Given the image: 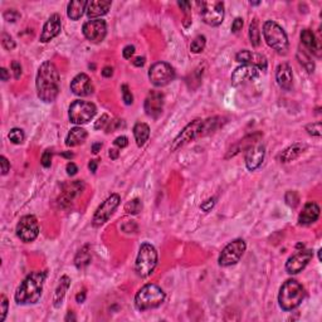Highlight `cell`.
Listing matches in <instances>:
<instances>
[{
  "label": "cell",
  "mask_w": 322,
  "mask_h": 322,
  "mask_svg": "<svg viewBox=\"0 0 322 322\" xmlns=\"http://www.w3.org/2000/svg\"><path fill=\"white\" fill-rule=\"evenodd\" d=\"M35 87H37L38 97L47 103L54 102L55 99L58 97V93L61 91L59 73L53 62L47 61L41 64L37 73Z\"/></svg>",
  "instance_id": "obj_1"
},
{
  "label": "cell",
  "mask_w": 322,
  "mask_h": 322,
  "mask_svg": "<svg viewBox=\"0 0 322 322\" xmlns=\"http://www.w3.org/2000/svg\"><path fill=\"white\" fill-rule=\"evenodd\" d=\"M47 272H32L25 277L15 292L18 305H34L42 297Z\"/></svg>",
  "instance_id": "obj_2"
},
{
  "label": "cell",
  "mask_w": 322,
  "mask_h": 322,
  "mask_svg": "<svg viewBox=\"0 0 322 322\" xmlns=\"http://www.w3.org/2000/svg\"><path fill=\"white\" fill-rule=\"evenodd\" d=\"M305 298V288L295 279H288L282 285L278 302L282 310L292 311L298 307Z\"/></svg>",
  "instance_id": "obj_3"
},
{
  "label": "cell",
  "mask_w": 322,
  "mask_h": 322,
  "mask_svg": "<svg viewBox=\"0 0 322 322\" xmlns=\"http://www.w3.org/2000/svg\"><path fill=\"white\" fill-rule=\"evenodd\" d=\"M165 299V292L157 285L149 283L144 286L135 296V306L139 311L159 307Z\"/></svg>",
  "instance_id": "obj_4"
},
{
  "label": "cell",
  "mask_w": 322,
  "mask_h": 322,
  "mask_svg": "<svg viewBox=\"0 0 322 322\" xmlns=\"http://www.w3.org/2000/svg\"><path fill=\"white\" fill-rule=\"evenodd\" d=\"M263 37L266 43L272 50L278 52L279 54H286L287 53L288 48H290L287 34L283 30V28L278 25L276 22L268 21L263 24Z\"/></svg>",
  "instance_id": "obj_5"
},
{
  "label": "cell",
  "mask_w": 322,
  "mask_h": 322,
  "mask_svg": "<svg viewBox=\"0 0 322 322\" xmlns=\"http://www.w3.org/2000/svg\"><path fill=\"white\" fill-rule=\"evenodd\" d=\"M157 264V252L154 246L149 243H144L139 249V254L136 258V272L140 277H149L154 272Z\"/></svg>",
  "instance_id": "obj_6"
},
{
  "label": "cell",
  "mask_w": 322,
  "mask_h": 322,
  "mask_svg": "<svg viewBox=\"0 0 322 322\" xmlns=\"http://www.w3.org/2000/svg\"><path fill=\"white\" fill-rule=\"evenodd\" d=\"M97 112L96 106L93 105L92 102L87 101H74L72 105L70 106L68 110V116H70V121L75 125H83L87 124L95 117Z\"/></svg>",
  "instance_id": "obj_7"
},
{
  "label": "cell",
  "mask_w": 322,
  "mask_h": 322,
  "mask_svg": "<svg viewBox=\"0 0 322 322\" xmlns=\"http://www.w3.org/2000/svg\"><path fill=\"white\" fill-rule=\"evenodd\" d=\"M203 122L204 120L197 119L194 120V121L190 122V124H188V125L184 127V130L175 137L172 146H170V150L172 151L179 150L180 148L185 146L186 144H189L190 141H193V140L204 136Z\"/></svg>",
  "instance_id": "obj_8"
},
{
  "label": "cell",
  "mask_w": 322,
  "mask_h": 322,
  "mask_svg": "<svg viewBox=\"0 0 322 322\" xmlns=\"http://www.w3.org/2000/svg\"><path fill=\"white\" fill-rule=\"evenodd\" d=\"M149 79L155 87H164L175 79V71L169 63L157 62L149 70Z\"/></svg>",
  "instance_id": "obj_9"
},
{
  "label": "cell",
  "mask_w": 322,
  "mask_h": 322,
  "mask_svg": "<svg viewBox=\"0 0 322 322\" xmlns=\"http://www.w3.org/2000/svg\"><path fill=\"white\" fill-rule=\"evenodd\" d=\"M201 19L210 26L221 25L224 21V4L222 1H203L200 10Z\"/></svg>",
  "instance_id": "obj_10"
},
{
  "label": "cell",
  "mask_w": 322,
  "mask_h": 322,
  "mask_svg": "<svg viewBox=\"0 0 322 322\" xmlns=\"http://www.w3.org/2000/svg\"><path fill=\"white\" fill-rule=\"evenodd\" d=\"M246 242L243 239H235V241L230 242L223 250H222L221 255H219V266L222 267H229L233 264L238 263L239 259L242 258L243 253L246 252Z\"/></svg>",
  "instance_id": "obj_11"
},
{
  "label": "cell",
  "mask_w": 322,
  "mask_h": 322,
  "mask_svg": "<svg viewBox=\"0 0 322 322\" xmlns=\"http://www.w3.org/2000/svg\"><path fill=\"white\" fill-rule=\"evenodd\" d=\"M39 234V225H38L37 218L34 215H24L17 224L18 238L24 243L34 242Z\"/></svg>",
  "instance_id": "obj_12"
},
{
  "label": "cell",
  "mask_w": 322,
  "mask_h": 322,
  "mask_svg": "<svg viewBox=\"0 0 322 322\" xmlns=\"http://www.w3.org/2000/svg\"><path fill=\"white\" fill-rule=\"evenodd\" d=\"M120 201H121V198H120L119 194H111L110 197L97 208L96 213H95L92 219L93 226H101L102 224H105L106 222L112 217L115 210L117 209V206L120 205Z\"/></svg>",
  "instance_id": "obj_13"
},
{
  "label": "cell",
  "mask_w": 322,
  "mask_h": 322,
  "mask_svg": "<svg viewBox=\"0 0 322 322\" xmlns=\"http://www.w3.org/2000/svg\"><path fill=\"white\" fill-rule=\"evenodd\" d=\"M83 35L92 43H101L107 34V25L102 19H92L83 24Z\"/></svg>",
  "instance_id": "obj_14"
},
{
  "label": "cell",
  "mask_w": 322,
  "mask_h": 322,
  "mask_svg": "<svg viewBox=\"0 0 322 322\" xmlns=\"http://www.w3.org/2000/svg\"><path fill=\"white\" fill-rule=\"evenodd\" d=\"M259 77V70L255 68L254 66L249 64H243L241 67L235 68L234 72L232 73L230 81L234 87H241L244 84L254 82Z\"/></svg>",
  "instance_id": "obj_15"
},
{
  "label": "cell",
  "mask_w": 322,
  "mask_h": 322,
  "mask_svg": "<svg viewBox=\"0 0 322 322\" xmlns=\"http://www.w3.org/2000/svg\"><path fill=\"white\" fill-rule=\"evenodd\" d=\"M314 257V253L310 249L305 250H299L296 254H293L292 257H290L286 263V271L290 274H297L301 271H303L306 268L310 261Z\"/></svg>",
  "instance_id": "obj_16"
},
{
  "label": "cell",
  "mask_w": 322,
  "mask_h": 322,
  "mask_svg": "<svg viewBox=\"0 0 322 322\" xmlns=\"http://www.w3.org/2000/svg\"><path fill=\"white\" fill-rule=\"evenodd\" d=\"M266 156V148L262 144H253L246 152V166L249 172H254L263 163Z\"/></svg>",
  "instance_id": "obj_17"
},
{
  "label": "cell",
  "mask_w": 322,
  "mask_h": 322,
  "mask_svg": "<svg viewBox=\"0 0 322 322\" xmlns=\"http://www.w3.org/2000/svg\"><path fill=\"white\" fill-rule=\"evenodd\" d=\"M164 110V95L157 91H150L145 99V112L148 116L152 119L157 117L163 113Z\"/></svg>",
  "instance_id": "obj_18"
},
{
  "label": "cell",
  "mask_w": 322,
  "mask_h": 322,
  "mask_svg": "<svg viewBox=\"0 0 322 322\" xmlns=\"http://www.w3.org/2000/svg\"><path fill=\"white\" fill-rule=\"evenodd\" d=\"M235 61L239 62V63L254 66V67L258 68L259 71L267 70V58H266L263 54H261V53H254L250 52V50H243L237 53Z\"/></svg>",
  "instance_id": "obj_19"
},
{
  "label": "cell",
  "mask_w": 322,
  "mask_h": 322,
  "mask_svg": "<svg viewBox=\"0 0 322 322\" xmlns=\"http://www.w3.org/2000/svg\"><path fill=\"white\" fill-rule=\"evenodd\" d=\"M71 91L75 96L86 97L93 93V86L91 78L86 73H79L71 82Z\"/></svg>",
  "instance_id": "obj_20"
},
{
  "label": "cell",
  "mask_w": 322,
  "mask_h": 322,
  "mask_svg": "<svg viewBox=\"0 0 322 322\" xmlns=\"http://www.w3.org/2000/svg\"><path fill=\"white\" fill-rule=\"evenodd\" d=\"M62 19L58 14L50 15V19L46 22L41 34L42 43H48L61 33L62 30Z\"/></svg>",
  "instance_id": "obj_21"
},
{
  "label": "cell",
  "mask_w": 322,
  "mask_h": 322,
  "mask_svg": "<svg viewBox=\"0 0 322 322\" xmlns=\"http://www.w3.org/2000/svg\"><path fill=\"white\" fill-rule=\"evenodd\" d=\"M84 189V184L81 180H77V181H73V183L68 184V185L64 186L63 192H62L61 198H59V204L61 205H70L75 198L78 197Z\"/></svg>",
  "instance_id": "obj_22"
},
{
  "label": "cell",
  "mask_w": 322,
  "mask_h": 322,
  "mask_svg": "<svg viewBox=\"0 0 322 322\" xmlns=\"http://www.w3.org/2000/svg\"><path fill=\"white\" fill-rule=\"evenodd\" d=\"M276 79L279 87L285 91H290L293 86V73L290 64L281 63L276 70Z\"/></svg>",
  "instance_id": "obj_23"
},
{
  "label": "cell",
  "mask_w": 322,
  "mask_h": 322,
  "mask_svg": "<svg viewBox=\"0 0 322 322\" xmlns=\"http://www.w3.org/2000/svg\"><path fill=\"white\" fill-rule=\"evenodd\" d=\"M320 217V206L314 201H308L305 204L303 210L298 217V222L301 225H310V224L317 222Z\"/></svg>",
  "instance_id": "obj_24"
},
{
  "label": "cell",
  "mask_w": 322,
  "mask_h": 322,
  "mask_svg": "<svg viewBox=\"0 0 322 322\" xmlns=\"http://www.w3.org/2000/svg\"><path fill=\"white\" fill-rule=\"evenodd\" d=\"M110 8V0H93V1H88L86 13H87V17L90 18V19H97V18L103 17L105 14H107Z\"/></svg>",
  "instance_id": "obj_25"
},
{
  "label": "cell",
  "mask_w": 322,
  "mask_h": 322,
  "mask_svg": "<svg viewBox=\"0 0 322 322\" xmlns=\"http://www.w3.org/2000/svg\"><path fill=\"white\" fill-rule=\"evenodd\" d=\"M301 41H302V43H303V46H305L311 53L316 54L317 57L321 55V46H320V42L317 41L316 35L314 34L312 30H310V29L302 30Z\"/></svg>",
  "instance_id": "obj_26"
},
{
  "label": "cell",
  "mask_w": 322,
  "mask_h": 322,
  "mask_svg": "<svg viewBox=\"0 0 322 322\" xmlns=\"http://www.w3.org/2000/svg\"><path fill=\"white\" fill-rule=\"evenodd\" d=\"M307 149L305 144H293V145L288 146L285 151H282V154L279 155L278 159L281 163H290L296 160L299 155L303 154V151Z\"/></svg>",
  "instance_id": "obj_27"
},
{
  "label": "cell",
  "mask_w": 322,
  "mask_h": 322,
  "mask_svg": "<svg viewBox=\"0 0 322 322\" xmlns=\"http://www.w3.org/2000/svg\"><path fill=\"white\" fill-rule=\"evenodd\" d=\"M70 286H71V278L68 276H63L61 279H59L58 286L55 288L54 297H53V305H54L55 308H58L59 306L62 305L64 296H66V292L68 291Z\"/></svg>",
  "instance_id": "obj_28"
},
{
  "label": "cell",
  "mask_w": 322,
  "mask_h": 322,
  "mask_svg": "<svg viewBox=\"0 0 322 322\" xmlns=\"http://www.w3.org/2000/svg\"><path fill=\"white\" fill-rule=\"evenodd\" d=\"M88 1L86 0H73L68 4L67 14L72 21H78L79 18L84 14V12L87 10Z\"/></svg>",
  "instance_id": "obj_29"
},
{
  "label": "cell",
  "mask_w": 322,
  "mask_h": 322,
  "mask_svg": "<svg viewBox=\"0 0 322 322\" xmlns=\"http://www.w3.org/2000/svg\"><path fill=\"white\" fill-rule=\"evenodd\" d=\"M87 139V131L82 127H73L68 132L67 139H66V145L73 148V146H78L84 143V140Z\"/></svg>",
  "instance_id": "obj_30"
},
{
  "label": "cell",
  "mask_w": 322,
  "mask_h": 322,
  "mask_svg": "<svg viewBox=\"0 0 322 322\" xmlns=\"http://www.w3.org/2000/svg\"><path fill=\"white\" fill-rule=\"evenodd\" d=\"M134 136L137 146H144L150 137V127L144 122H137L134 126Z\"/></svg>",
  "instance_id": "obj_31"
},
{
  "label": "cell",
  "mask_w": 322,
  "mask_h": 322,
  "mask_svg": "<svg viewBox=\"0 0 322 322\" xmlns=\"http://www.w3.org/2000/svg\"><path fill=\"white\" fill-rule=\"evenodd\" d=\"M91 259H92V255H91L90 246H84L83 248L79 249V252L77 253V255H75V258H74L75 267L78 268V270L87 267L88 264L91 263Z\"/></svg>",
  "instance_id": "obj_32"
},
{
  "label": "cell",
  "mask_w": 322,
  "mask_h": 322,
  "mask_svg": "<svg viewBox=\"0 0 322 322\" xmlns=\"http://www.w3.org/2000/svg\"><path fill=\"white\" fill-rule=\"evenodd\" d=\"M297 59H298L299 63L303 66V67L306 68V71H307L308 73H312L315 71V63L312 62V59H311L310 54L308 53H306L305 50H297Z\"/></svg>",
  "instance_id": "obj_33"
},
{
  "label": "cell",
  "mask_w": 322,
  "mask_h": 322,
  "mask_svg": "<svg viewBox=\"0 0 322 322\" xmlns=\"http://www.w3.org/2000/svg\"><path fill=\"white\" fill-rule=\"evenodd\" d=\"M249 39L250 44H252L253 47H259V44H261V32H259L258 21H257V19H253V22L250 23Z\"/></svg>",
  "instance_id": "obj_34"
},
{
  "label": "cell",
  "mask_w": 322,
  "mask_h": 322,
  "mask_svg": "<svg viewBox=\"0 0 322 322\" xmlns=\"http://www.w3.org/2000/svg\"><path fill=\"white\" fill-rule=\"evenodd\" d=\"M143 210V203H141V200L140 199H132V200L127 201L125 205V212L128 213V214H132V215H136L139 214L140 212Z\"/></svg>",
  "instance_id": "obj_35"
},
{
  "label": "cell",
  "mask_w": 322,
  "mask_h": 322,
  "mask_svg": "<svg viewBox=\"0 0 322 322\" xmlns=\"http://www.w3.org/2000/svg\"><path fill=\"white\" fill-rule=\"evenodd\" d=\"M206 39L204 35H198L194 41L192 42V46H190V50L193 53H200L203 52L204 48H205Z\"/></svg>",
  "instance_id": "obj_36"
},
{
  "label": "cell",
  "mask_w": 322,
  "mask_h": 322,
  "mask_svg": "<svg viewBox=\"0 0 322 322\" xmlns=\"http://www.w3.org/2000/svg\"><path fill=\"white\" fill-rule=\"evenodd\" d=\"M8 137L13 144L19 145V144L23 143L24 137L25 136H24V132L22 128H13V130H10V132H9Z\"/></svg>",
  "instance_id": "obj_37"
},
{
  "label": "cell",
  "mask_w": 322,
  "mask_h": 322,
  "mask_svg": "<svg viewBox=\"0 0 322 322\" xmlns=\"http://www.w3.org/2000/svg\"><path fill=\"white\" fill-rule=\"evenodd\" d=\"M306 131H307L310 135H312V136L320 137L322 135V124L320 121L310 124V125L306 126Z\"/></svg>",
  "instance_id": "obj_38"
},
{
  "label": "cell",
  "mask_w": 322,
  "mask_h": 322,
  "mask_svg": "<svg viewBox=\"0 0 322 322\" xmlns=\"http://www.w3.org/2000/svg\"><path fill=\"white\" fill-rule=\"evenodd\" d=\"M121 127H125V122L122 121V120H110V122L107 124V126H106V132H113V131L119 130V128Z\"/></svg>",
  "instance_id": "obj_39"
},
{
  "label": "cell",
  "mask_w": 322,
  "mask_h": 322,
  "mask_svg": "<svg viewBox=\"0 0 322 322\" xmlns=\"http://www.w3.org/2000/svg\"><path fill=\"white\" fill-rule=\"evenodd\" d=\"M1 44L6 50H13L15 48V42L13 41V38L8 33L1 34Z\"/></svg>",
  "instance_id": "obj_40"
},
{
  "label": "cell",
  "mask_w": 322,
  "mask_h": 322,
  "mask_svg": "<svg viewBox=\"0 0 322 322\" xmlns=\"http://www.w3.org/2000/svg\"><path fill=\"white\" fill-rule=\"evenodd\" d=\"M285 199L286 203L290 206H292V208H296L299 203V197L296 192H288L287 194H286Z\"/></svg>",
  "instance_id": "obj_41"
},
{
  "label": "cell",
  "mask_w": 322,
  "mask_h": 322,
  "mask_svg": "<svg viewBox=\"0 0 322 322\" xmlns=\"http://www.w3.org/2000/svg\"><path fill=\"white\" fill-rule=\"evenodd\" d=\"M121 90H122V99H124L126 105H132V102H134V96H132V93H131L127 84H124L121 87Z\"/></svg>",
  "instance_id": "obj_42"
},
{
  "label": "cell",
  "mask_w": 322,
  "mask_h": 322,
  "mask_svg": "<svg viewBox=\"0 0 322 322\" xmlns=\"http://www.w3.org/2000/svg\"><path fill=\"white\" fill-rule=\"evenodd\" d=\"M41 164L43 168H50L52 165V151L46 150L41 157Z\"/></svg>",
  "instance_id": "obj_43"
},
{
  "label": "cell",
  "mask_w": 322,
  "mask_h": 322,
  "mask_svg": "<svg viewBox=\"0 0 322 322\" xmlns=\"http://www.w3.org/2000/svg\"><path fill=\"white\" fill-rule=\"evenodd\" d=\"M4 18H5L8 22L14 23V22H17L18 19L21 18V14H19L15 9H9V10H6V12L4 13Z\"/></svg>",
  "instance_id": "obj_44"
},
{
  "label": "cell",
  "mask_w": 322,
  "mask_h": 322,
  "mask_svg": "<svg viewBox=\"0 0 322 322\" xmlns=\"http://www.w3.org/2000/svg\"><path fill=\"white\" fill-rule=\"evenodd\" d=\"M0 305H1V316H0V322H3L4 320H5L6 314H8V306H9L8 298H6L4 295H1V302H0Z\"/></svg>",
  "instance_id": "obj_45"
},
{
  "label": "cell",
  "mask_w": 322,
  "mask_h": 322,
  "mask_svg": "<svg viewBox=\"0 0 322 322\" xmlns=\"http://www.w3.org/2000/svg\"><path fill=\"white\" fill-rule=\"evenodd\" d=\"M215 203H217V198L215 197L210 198V199H208V200H205L203 204H201L200 209L205 213L210 212V209H212L213 206L215 205Z\"/></svg>",
  "instance_id": "obj_46"
},
{
  "label": "cell",
  "mask_w": 322,
  "mask_h": 322,
  "mask_svg": "<svg viewBox=\"0 0 322 322\" xmlns=\"http://www.w3.org/2000/svg\"><path fill=\"white\" fill-rule=\"evenodd\" d=\"M110 122V117H108V115H102L101 117L99 119V121L95 124V128L96 130H99V128H106V126H107V124Z\"/></svg>",
  "instance_id": "obj_47"
},
{
  "label": "cell",
  "mask_w": 322,
  "mask_h": 322,
  "mask_svg": "<svg viewBox=\"0 0 322 322\" xmlns=\"http://www.w3.org/2000/svg\"><path fill=\"white\" fill-rule=\"evenodd\" d=\"M12 70H13V72H14V78L15 79L21 78L22 66H21V63H19V62H17V61L12 62Z\"/></svg>",
  "instance_id": "obj_48"
},
{
  "label": "cell",
  "mask_w": 322,
  "mask_h": 322,
  "mask_svg": "<svg viewBox=\"0 0 322 322\" xmlns=\"http://www.w3.org/2000/svg\"><path fill=\"white\" fill-rule=\"evenodd\" d=\"M113 144H115L119 149H124L128 145V139L126 136H119L115 139Z\"/></svg>",
  "instance_id": "obj_49"
},
{
  "label": "cell",
  "mask_w": 322,
  "mask_h": 322,
  "mask_svg": "<svg viewBox=\"0 0 322 322\" xmlns=\"http://www.w3.org/2000/svg\"><path fill=\"white\" fill-rule=\"evenodd\" d=\"M0 164H1V174L6 175L9 169H10V163H9L5 156H0Z\"/></svg>",
  "instance_id": "obj_50"
},
{
  "label": "cell",
  "mask_w": 322,
  "mask_h": 322,
  "mask_svg": "<svg viewBox=\"0 0 322 322\" xmlns=\"http://www.w3.org/2000/svg\"><path fill=\"white\" fill-rule=\"evenodd\" d=\"M135 53V47L134 46H126L122 50V55L125 59H131V57L134 55Z\"/></svg>",
  "instance_id": "obj_51"
},
{
  "label": "cell",
  "mask_w": 322,
  "mask_h": 322,
  "mask_svg": "<svg viewBox=\"0 0 322 322\" xmlns=\"http://www.w3.org/2000/svg\"><path fill=\"white\" fill-rule=\"evenodd\" d=\"M243 26V19L242 18H237L232 24V32L233 33H238Z\"/></svg>",
  "instance_id": "obj_52"
},
{
  "label": "cell",
  "mask_w": 322,
  "mask_h": 322,
  "mask_svg": "<svg viewBox=\"0 0 322 322\" xmlns=\"http://www.w3.org/2000/svg\"><path fill=\"white\" fill-rule=\"evenodd\" d=\"M66 170H67V174L71 175V176H73V175L77 174V172H78V168H77V165H75L74 163H68L67 166H66Z\"/></svg>",
  "instance_id": "obj_53"
},
{
  "label": "cell",
  "mask_w": 322,
  "mask_h": 322,
  "mask_svg": "<svg viewBox=\"0 0 322 322\" xmlns=\"http://www.w3.org/2000/svg\"><path fill=\"white\" fill-rule=\"evenodd\" d=\"M113 74V68L112 67H105L103 70H102V75L103 77H106V78H110V77H112Z\"/></svg>",
  "instance_id": "obj_54"
},
{
  "label": "cell",
  "mask_w": 322,
  "mask_h": 322,
  "mask_svg": "<svg viewBox=\"0 0 322 322\" xmlns=\"http://www.w3.org/2000/svg\"><path fill=\"white\" fill-rule=\"evenodd\" d=\"M177 5L181 8V10H184L185 13H188L189 10H190V6H192V4L188 3V1H179V3H177Z\"/></svg>",
  "instance_id": "obj_55"
},
{
  "label": "cell",
  "mask_w": 322,
  "mask_h": 322,
  "mask_svg": "<svg viewBox=\"0 0 322 322\" xmlns=\"http://www.w3.org/2000/svg\"><path fill=\"white\" fill-rule=\"evenodd\" d=\"M132 63H134V66H136V67H143L144 64H145V58H144V57H136V58L132 61Z\"/></svg>",
  "instance_id": "obj_56"
},
{
  "label": "cell",
  "mask_w": 322,
  "mask_h": 322,
  "mask_svg": "<svg viewBox=\"0 0 322 322\" xmlns=\"http://www.w3.org/2000/svg\"><path fill=\"white\" fill-rule=\"evenodd\" d=\"M0 74H1V81L3 82H6L9 78H10V74H9L6 68H1V70H0Z\"/></svg>",
  "instance_id": "obj_57"
},
{
  "label": "cell",
  "mask_w": 322,
  "mask_h": 322,
  "mask_svg": "<svg viewBox=\"0 0 322 322\" xmlns=\"http://www.w3.org/2000/svg\"><path fill=\"white\" fill-rule=\"evenodd\" d=\"M119 155H120V151L116 150V149H110V151H108V156H110L112 160H116L117 157H119Z\"/></svg>",
  "instance_id": "obj_58"
},
{
  "label": "cell",
  "mask_w": 322,
  "mask_h": 322,
  "mask_svg": "<svg viewBox=\"0 0 322 322\" xmlns=\"http://www.w3.org/2000/svg\"><path fill=\"white\" fill-rule=\"evenodd\" d=\"M84 299H86V292H84V291L79 292L78 295L75 296V301L78 302V303H83Z\"/></svg>",
  "instance_id": "obj_59"
},
{
  "label": "cell",
  "mask_w": 322,
  "mask_h": 322,
  "mask_svg": "<svg viewBox=\"0 0 322 322\" xmlns=\"http://www.w3.org/2000/svg\"><path fill=\"white\" fill-rule=\"evenodd\" d=\"M88 169H90L92 173H96V170H97V160H91L90 164H88Z\"/></svg>",
  "instance_id": "obj_60"
},
{
  "label": "cell",
  "mask_w": 322,
  "mask_h": 322,
  "mask_svg": "<svg viewBox=\"0 0 322 322\" xmlns=\"http://www.w3.org/2000/svg\"><path fill=\"white\" fill-rule=\"evenodd\" d=\"M102 149V144L101 143H97V144H93L92 145V152L93 154H99V151Z\"/></svg>",
  "instance_id": "obj_61"
},
{
  "label": "cell",
  "mask_w": 322,
  "mask_h": 322,
  "mask_svg": "<svg viewBox=\"0 0 322 322\" xmlns=\"http://www.w3.org/2000/svg\"><path fill=\"white\" fill-rule=\"evenodd\" d=\"M62 156L68 157V159H72L73 154H72V152H71V151H68V152H63V154H62Z\"/></svg>",
  "instance_id": "obj_62"
}]
</instances>
